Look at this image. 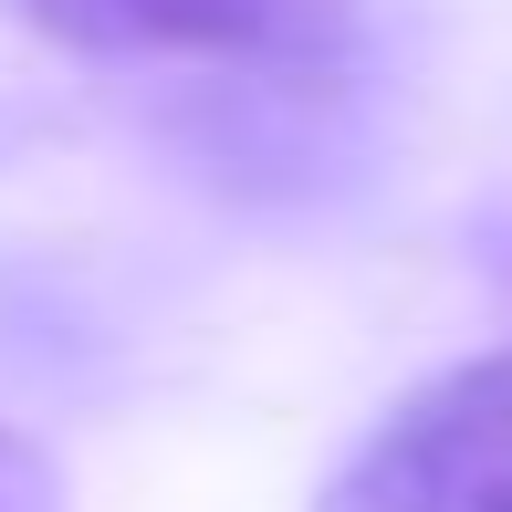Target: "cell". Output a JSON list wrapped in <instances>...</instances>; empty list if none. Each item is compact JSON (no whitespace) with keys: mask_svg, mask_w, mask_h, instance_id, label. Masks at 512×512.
I'll return each instance as SVG.
<instances>
[{"mask_svg":"<svg viewBox=\"0 0 512 512\" xmlns=\"http://www.w3.org/2000/svg\"><path fill=\"white\" fill-rule=\"evenodd\" d=\"M314 512H512V345L418 377Z\"/></svg>","mask_w":512,"mask_h":512,"instance_id":"6da1fadb","label":"cell"},{"mask_svg":"<svg viewBox=\"0 0 512 512\" xmlns=\"http://www.w3.org/2000/svg\"><path fill=\"white\" fill-rule=\"evenodd\" d=\"M0 11L74 63H230V74H314L366 32V0H0Z\"/></svg>","mask_w":512,"mask_h":512,"instance_id":"7a4b0ae2","label":"cell"},{"mask_svg":"<svg viewBox=\"0 0 512 512\" xmlns=\"http://www.w3.org/2000/svg\"><path fill=\"white\" fill-rule=\"evenodd\" d=\"M0 512H63V471L42 439H21L11 418H0Z\"/></svg>","mask_w":512,"mask_h":512,"instance_id":"3957f363","label":"cell"}]
</instances>
